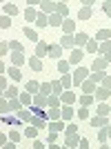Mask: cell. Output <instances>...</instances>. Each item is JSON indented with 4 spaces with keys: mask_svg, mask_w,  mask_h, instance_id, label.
Wrapping results in <instances>:
<instances>
[{
    "mask_svg": "<svg viewBox=\"0 0 111 149\" xmlns=\"http://www.w3.org/2000/svg\"><path fill=\"white\" fill-rule=\"evenodd\" d=\"M25 91H29L31 96L40 93V82H38V80H27V85H25Z\"/></svg>",
    "mask_w": 111,
    "mask_h": 149,
    "instance_id": "cell-22",
    "label": "cell"
},
{
    "mask_svg": "<svg viewBox=\"0 0 111 149\" xmlns=\"http://www.w3.org/2000/svg\"><path fill=\"white\" fill-rule=\"evenodd\" d=\"M62 47H60V42L58 45H49V58H53V60H62Z\"/></svg>",
    "mask_w": 111,
    "mask_h": 149,
    "instance_id": "cell-11",
    "label": "cell"
},
{
    "mask_svg": "<svg viewBox=\"0 0 111 149\" xmlns=\"http://www.w3.org/2000/svg\"><path fill=\"white\" fill-rule=\"evenodd\" d=\"M58 136H60V134H51L49 131V134H47V145H56L58 143Z\"/></svg>",
    "mask_w": 111,
    "mask_h": 149,
    "instance_id": "cell-53",
    "label": "cell"
},
{
    "mask_svg": "<svg viewBox=\"0 0 111 149\" xmlns=\"http://www.w3.org/2000/svg\"><path fill=\"white\" fill-rule=\"evenodd\" d=\"M76 134H78V125H76V123H69L67 129H65V136H76Z\"/></svg>",
    "mask_w": 111,
    "mask_h": 149,
    "instance_id": "cell-47",
    "label": "cell"
},
{
    "mask_svg": "<svg viewBox=\"0 0 111 149\" xmlns=\"http://www.w3.org/2000/svg\"><path fill=\"white\" fill-rule=\"evenodd\" d=\"M62 31H65V36H76V20L67 18L65 25H62Z\"/></svg>",
    "mask_w": 111,
    "mask_h": 149,
    "instance_id": "cell-14",
    "label": "cell"
},
{
    "mask_svg": "<svg viewBox=\"0 0 111 149\" xmlns=\"http://www.w3.org/2000/svg\"><path fill=\"white\" fill-rule=\"evenodd\" d=\"M56 13H60L62 18H69V7H67V2H58V11Z\"/></svg>",
    "mask_w": 111,
    "mask_h": 149,
    "instance_id": "cell-44",
    "label": "cell"
},
{
    "mask_svg": "<svg viewBox=\"0 0 111 149\" xmlns=\"http://www.w3.org/2000/svg\"><path fill=\"white\" fill-rule=\"evenodd\" d=\"M2 11H5V16H9V18H11V16H18L20 9L13 5V2H5V5H2Z\"/></svg>",
    "mask_w": 111,
    "mask_h": 149,
    "instance_id": "cell-20",
    "label": "cell"
},
{
    "mask_svg": "<svg viewBox=\"0 0 111 149\" xmlns=\"http://www.w3.org/2000/svg\"><path fill=\"white\" fill-rule=\"evenodd\" d=\"M18 96H20V91H18V87H13V85L7 89L5 93H2V98H7V100H16Z\"/></svg>",
    "mask_w": 111,
    "mask_h": 149,
    "instance_id": "cell-34",
    "label": "cell"
},
{
    "mask_svg": "<svg viewBox=\"0 0 111 149\" xmlns=\"http://www.w3.org/2000/svg\"><path fill=\"white\" fill-rule=\"evenodd\" d=\"M27 65H29V67H31V71H42V67H44V62L40 60V58H38V56H31Z\"/></svg>",
    "mask_w": 111,
    "mask_h": 149,
    "instance_id": "cell-21",
    "label": "cell"
},
{
    "mask_svg": "<svg viewBox=\"0 0 111 149\" xmlns=\"http://www.w3.org/2000/svg\"><path fill=\"white\" fill-rule=\"evenodd\" d=\"M109 113H111V107L107 105V102H100L98 109H96V116H105V118H107Z\"/></svg>",
    "mask_w": 111,
    "mask_h": 149,
    "instance_id": "cell-37",
    "label": "cell"
},
{
    "mask_svg": "<svg viewBox=\"0 0 111 149\" xmlns=\"http://www.w3.org/2000/svg\"><path fill=\"white\" fill-rule=\"evenodd\" d=\"M65 129H67V123H65V120H56V123H49V129L47 131H51V134H62Z\"/></svg>",
    "mask_w": 111,
    "mask_h": 149,
    "instance_id": "cell-9",
    "label": "cell"
},
{
    "mask_svg": "<svg viewBox=\"0 0 111 149\" xmlns=\"http://www.w3.org/2000/svg\"><path fill=\"white\" fill-rule=\"evenodd\" d=\"M102 11H105V16L111 18V2H105V5H102Z\"/></svg>",
    "mask_w": 111,
    "mask_h": 149,
    "instance_id": "cell-55",
    "label": "cell"
},
{
    "mask_svg": "<svg viewBox=\"0 0 111 149\" xmlns=\"http://www.w3.org/2000/svg\"><path fill=\"white\" fill-rule=\"evenodd\" d=\"M96 40H98V42H105V40H111V29H98L96 31Z\"/></svg>",
    "mask_w": 111,
    "mask_h": 149,
    "instance_id": "cell-25",
    "label": "cell"
},
{
    "mask_svg": "<svg viewBox=\"0 0 111 149\" xmlns=\"http://www.w3.org/2000/svg\"><path fill=\"white\" fill-rule=\"evenodd\" d=\"M7 76H9V78H11L13 82L22 80V74H20V69H18V67H13V65H11L9 69H7Z\"/></svg>",
    "mask_w": 111,
    "mask_h": 149,
    "instance_id": "cell-28",
    "label": "cell"
},
{
    "mask_svg": "<svg viewBox=\"0 0 111 149\" xmlns=\"http://www.w3.org/2000/svg\"><path fill=\"white\" fill-rule=\"evenodd\" d=\"M33 56H38L40 60H42L44 56H49V45H47V42H38L36 45V54H33Z\"/></svg>",
    "mask_w": 111,
    "mask_h": 149,
    "instance_id": "cell-18",
    "label": "cell"
},
{
    "mask_svg": "<svg viewBox=\"0 0 111 149\" xmlns=\"http://www.w3.org/2000/svg\"><path fill=\"white\" fill-rule=\"evenodd\" d=\"M9 27H11V18L2 13V18H0V29H9Z\"/></svg>",
    "mask_w": 111,
    "mask_h": 149,
    "instance_id": "cell-49",
    "label": "cell"
},
{
    "mask_svg": "<svg viewBox=\"0 0 111 149\" xmlns=\"http://www.w3.org/2000/svg\"><path fill=\"white\" fill-rule=\"evenodd\" d=\"M60 82H62V87H65V91H71V87H74V76L71 74L60 76Z\"/></svg>",
    "mask_w": 111,
    "mask_h": 149,
    "instance_id": "cell-32",
    "label": "cell"
},
{
    "mask_svg": "<svg viewBox=\"0 0 111 149\" xmlns=\"http://www.w3.org/2000/svg\"><path fill=\"white\" fill-rule=\"evenodd\" d=\"M22 138H25V134H22V131H18V129H11V131H9V140H11V143L18 145Z\"/></svg>",
    "mask_w": 111,
    "mask_h": 149,
    "instance_id": "cell-39",
    "label": "cell"
},
{
    "mask_svg": "<svg viewBox=\"0 0 111 149\" xmlns=\"http://www.w3.org/2000/svg\"><path fill=\"white\" fill-rule=\"evenodd\" d=\"M47 98H49V96H44V93H36V96H33V107L47 109Z\"/></svg>",
    "mask_w": 111,
    "mask_h": 149,
    "instance_id": "cell-19",
    "label": "cell"
},
{
    "mask_svg": "<svg viewBox=\"0 0 111 149\" xmlns=\"http://www.w3.org/2000/svg\"><path fill=\"white\" fill-rule=\"evenodd\" d=\"M74 116H76L74 107H69V105H62V120H65V123H71V120H74Z\"/></svg>",
    "mask_w": 111,
    "mask_h": 149,
    "instance_id": "cell-23",
    "label": "cell"
},
{
    "mask_svg": "<svg viewBox=\"0 0 111 149\" xmlns=\"http://www.w3.org/2000/svg\"><path fill=\"white\" fill-rule=\"evenodd\" d=\"M93 102H96V96H85V93H82L80 98H78V105H80V107H87V109H89Z\"/></svg>",
    "mask_w": 111,
    "mask_h": 149,
    "instance_id": "cell-29",
    "label": "cell"
},
{
    "mask_svg": "<svg viewBox=\"0 0 111 149\" xmlns=\"http://www.w3.org/2000/svg\"><path fill=\"white\" fill-rule=\"evenodd\" d=\"M0 149H16V143H11V140H9V143H7V145H2Z\"/></svg>",
    "mask_w": 111,
    "mask_h": 149,
    "instance_id": "cell-58",
    "label": "cell"
},
{
    "mask_svg": "<svg viewBox=\"0 0 111 149\" xmlns=\"http://www.w3.org/2000/svg\"><path fill=\"white\" fill-rule=\"evenodd\" d=\"M47 109H62L60 96H53V93H51L49 98H47Z\"/></svg>",
    "mask_w": 111,
    "mask_h": 149,
    "instance_id": "cell-15",
    "label": "cell"
},
{
    "mask_svg": "<svg viewBox=\"0 0 111 149\" xmlns=\"http://www.w3.org/2000/svg\"><path fill=\"white\" fill-rule=\"evenodd\" d=\"M29 125H31V127H36L38 131H42V129H49V120H47V118H42V116H33Z\"/></svg>",
    "mask_w": 111,
    "mask_h": 149,
    "instance_id": "cell-5",
    "label": "cell"
},
{
    "mask_svg": "<svg viewBox=\"0 0 111 149\" xmlns=\"http://www.w3.org/2000/svg\"><path fill=\"white\" fill-rule=\"evenodd\" d=\"M74 38H76V47H78V49H80L82 45H85V47H87V42H89V40H91V38L87 36L85 31H78V33H76Z\"/></svg>",
    "mask_w": 111,
    "mask_h": 149,
    "instance_id": "cell-24",
    "label": "cell"
},
{
    "mask_svg": "<svg viewBox=\"0 0 111 149\" xmlns=\"http://www.w3.org/2000/svg\"><path fill=\"white\" fill-rule=\"evenodd\" d=\"M78 149H89V140H87V138H82L80 145H78Z\"/></svg>",
    "mask_w": 111,
    "mask_h": 149,
    "instance_id": "cell-57",
    "label": "cell"
},
{
    "mask_svg": "<svg viewBox=\"0 0 111 149\" xmlns=\"http://www.w3.org/2000/svg\"><path fill=\"white\" fill-rule=\"evenodd\" d=\"M93 96H96V100H100V102H107V98H111V89H105L102 85H100Z\"/></svg>",
    "mask_w": 111,
    "mask_h": 149,
    "instance_id": "cell-8",
    "label": "cell"
},
{
    "mask_svg": "<svg viewBox=\"0 0 111 149\" xmlns=\"http://www.w3.org/2000/svg\"><path fill=\"white\" fill-rule=\"evenodd\" d=\"M98 140L102 145H107V140H109V129H107V127L105 129H98Z\"/></svg>",
    "mask_w": 111,
    "mask_h": 149,
    "instance_id": "cell-46",
    "label": "cell"
},
{
    "mask_svg": "<svg viewBox=\"0 0 111 149\" xmlns=\"http://www.w3.org/2000/svg\"><path fill=\"white\" fill-rule=\"evenodd\" d=\"M11 62H13V67H22V65H25V62H29L25 58V54H11Z\"/></svg>",
    "mask_w": 111,
    "mask_h": 149,
    "instance_id": "cell-30",
    "label": "cell"
},
{
    "mask_svg": "<svg viewBox=\"0 0 111 149\" xmlns=\"http://www.w3.org/2000/svg\"><path fill=\"white\" fill-rule=\"evenodd\" d=\"M40 93H44V96H51V93H53L51 82H42V85H40Z\"/></svg>",
    "mask_w": 111,
    "mask_h": 149,
    "instance_id": "cell-48",
    "label": "cell"
},
{
    "mask_svg": "<svg viewBox=\"0 0 111 149\" xmlns=\"http://www.w3.org/2000/svg\"><path fill=\"white\" fill-rule=\"evenodd\" d=\"M71 76H74V87H80L85 80H89L91 69H87V67H82V65H80V67H76V69H74V74H71Z\"/></svg>",
    "mask_w": 111,
    "mask_h": 149,
    "instance_id": "cell-1",
    "label": "cell"
},
{
    "mask_svg": "<svg viewBox=\"0 0 111 149\" xmlns=\"http://www.w3.org/2000/svg\"><path fill=\"white\" fill-rule=\"evenodd\" d=\"M80 140H82V138L78 136V134H76V136H65V147H69V149H78Z\"/></svg>",
    "mask_w": 111,
    "mask_h": 149,
    "instance_id": "cell-16",
    "label": "cell"
},
{
    "mask_svg": "<svg viewBox=\"0 0 111 149\" xmlns=\"http://www.w3.org/2000/svg\"><path fill=\"white\" fill-rule=\"evenodd\" d=\"M102 87H105V89H111V76H109V74L105 76V80H102Z\"/></svg>",
    "mask_w": 111,
    "mask_h": 149,
    "instance_id": "cell-56",
    "label": "cell"
},
{
    "mask_svg": "<svg viewBox=\"0 0 111 149\" xmlns=\"http://www.w3.org/2000/svg\"><path fill=\"white\" fill-rule=\"evenodd\" d=\"M16 116H18V120H20V123L29 125V123H31V118H33V111H31V109H20V111L16 113Z\"/></svg>",
    "mask_w": 111,
    "mask_h": 149,
    "instance_id": "cell-17",
    "label": "cell"
},
{
    "mask_svg": "<svg viewBox=\"0 0 111 149\" xmlns=\"http://www.w3.org/2000/svg\"><path fill=\"white\" fill-rule=\"evenodd\" d=\"M22 134H25V138H33V140H38V134H40V131H38L36 127H31V125H27Z\"/></svg>",
    "mask_w": 111,
    "mask_h": 149,
    "instance_id": "cell-38",
    "label": "cell"
},
{
    "mask_svg": "<svg viewBox=\"0 0 111 149\" xmlns=\"http://www.w3.org/2000/svg\"><path fill=\"white\" fill-rule=\"evenodd\" d=\"M40 11L47 13V16H53L58 11V2H51V0H42L40 2Z\"/></svg>",
    "mask_w": 111,
    "mask_h": 149,
    "instance_id": "cell-3",
    "label": "cell"
},
{
    "mask_svg": "<svg viewBox=\"0 0 111 149\" xmlns=\"http://www.w3.org/2000/svg\"><path fill=\"white\" fill-rule=\"evenodd\" d=\"M60 47H62V49H71V51H74L76 49V38L74 36H62L60 38Z\"/></svg>",
    "mask_w": 111,
    "mask_h": 149,
    "instance_id": "cell-13",
    "label": "cell"
},
{
    "mask_svg": "<svg viewBox=\"0 0 111 149\" xmlns=\"http://www.w3.org/2000/svg\"><path fill=\"white\" fill-rule=\"evenodd\" d=\"M100 149H111V147H109V145H100Z\"/></svg>",
    "mask_w": 111,
    "mask_h": 149,
    "instance_id": "cell-61",
    "label": "cell"
},
{
    "mask_svg": "<svg viewBox=\"0 0 111 149\" xmlns=\"http://www.w3.org/2000/svg\"><path fill=\"white\" fill-rule=\"evenodd\" d=\"M51 87H53V96H62V93H65V87H62L60 80H53V82H51Z\"/></svg>",
    "mask_w": 111,
    "mask_h": 149,
    "instance_id": "cell-43",
    "label": "cell"
},
{
    "mask_svg": "<svg viewBox=\"0 0 111 149\" xmlns=\"http://www.w3.org/2000/svg\"><path fill=\"white\" fill-rule=\"evenodd\" d=\"M0 111H2V116H7V111H11V109H9V100H7V98H0Z\"/></svg>",
    "mask_w": 111,
    "mask_h": 149,
    "instance_id": "cell-50",
    "label": "cell"
},
{
    "mask_svg": "<svg viewBox=\"0 0 111 149\" xmlns=\"http://www.w3.org/2000/svg\"><path fill=\"white\" fill-rule=\"evenodd\" d=\"M49 25V16H47V13H38V20H36V27H47Z\"/></svg>",
    "mask_w": 111,
    "mask_h": 149,
    "instance_id": "cell-41",
    "label": "cell"
},
{
    "mask_svg": "<svg viewBox=\"0 0 111 149\" xmlns=\"http://www.w3.org/2000/svg\"><path fill=\"white\" fill-rule=\"evenodd\" d=\"M7 78H9V76H0V91H2V93H5L9 87H11V85L7 82Z\"/></svg>",
    "mask_w": 111,
    "mask_h": 149,
    "instance_id": "cell-51",
    "label": "cell"
},
{
    "mask_svg": "<svg viewBox=\"0 0 111 149\" xmlns=\"http://www.w3.org/2000/svg\"><path fill=\"white\" fill-rule=\"evenodd\" d=\"M107 129H109V138H111V125H109V127H107Z\"/></svg>",
    "mask_w": 111,
    "mask_h": 149,
    "instance_id": "cell-62",
    "label": "cell"
},
{
    "mask_svg": "<svg viewBox=\"0 0 111 149\" xmlns=\"http://www.w3.org/2000/svg\"><path fill=\"white\" fill-rule=\"evenodd\" d=\"M18 100L22 102V107H25V109H31V107H33V96H31L29 91H22V93L18 96Z\"/></svg>",
    "mask_w": 111,
    "mask_h": 149,
    "instance_id": "cell-10",
    "label": "cell"
},
{
    "mask_svg": "<svg viewBox=\"0 0 111 149\" xmlns=\"http://www.w3.org/2000/svg\"><path fill=\"white\" fill-rule=\"evenodd\" d=\"M60 100H62V105H69V107H74L76 102H78V96H76L74 91H65L60 96Z\"/></svg>",
    "mask_w": 111,
    "mask_h": 149,
    "instance_id": "cell-7",
    "label": "cell"
},
{
    "mask_svg": "<svg viewBox=\"0 0 111 149\" xmlns=\"http://www.w3.org/2000/svg\"><path fill=\"white\" fill-rule=\"evenodd\" d=\"M82 56H85V51L76 47V49L71 51V56H69V62H71V65H76V67H80V60H82Z\"/></svg>",
    "mask_w": 111,
    "mask_h": 149,
    "instance_id": "cell-12",
    "label": "cell"
},
{
    "mask_svg": "<svg viewBox=\"0 0 111 149\" xmlns=\"http://www.w3.org/2000/svg\"><path fill=\"white\" fill-rule=\"evenodd\" d=\"M38 13H40L38 9H33V7H27V9H25V20H29V22H36V20H38Z\"/></svg>",
    "mask_w": 111,
    "mask_h": 149,
    "instance_id": "cell-31",
    "label": "cell"
},
{
    "mask_svg": "<svg viewBox=\"0 0 111 149\" xmlns=\"http://www.w3.org/2000/svg\"><path fill=\"white\" fill-rule=\"evenodd\" d=\"M89 125H91L93 129H105V127H109V118H105V116H91V120H89Z\"/></svg>",
    "mask_w": 111,
    "mask_h": 149,
    "instance_id": "cell-2",
    "label": "cell"
},
{
    "mask_svg": "<svg viewBox=\"0 0 111 149\" xmlns=\"http://www.w3.org/2000/svg\"><path fill=\"white\" fill-rule=\"evenodd\" d=\"M107 67H109V62L105 60V56H98V58H93V62H91V74H96V71H105Z\"/></svg>",
    "mask_w": 111,
    "mask_h": 149,
    "instance_id": "cell-4",
    "label": "cell"
},
{
    "mask_svg": "<svg viewBox=\"0 0 111 149\" xmlns=\"http://www.w3.org/2000/svg\"><path fill=\"white\" fill-rule=\"evenodd\" d=\"M58 71H60V76L71 74V62H67V60H58Z\"/></svg>",
    "mask_w": 111,
    "mask_h": 149,
    "instance_id": "cell-33",
    "label": "cell"
},
{
    "mask_svg": "<svg viewBox=\"0 0 111 149\" xmlns=\"http://www.w3.org/2000/svg\"><path fill=\"white\" fill-rule=\"evenodd\" d=\"M33 149H49V145H44L42 140H33Z\"/></svg>",
    "mask_w": 111,
    "mask_h": 149,
    "instance_id": "cell-54",
    "label": "cell"
},
{
    "mask_svg": "<svg viewBox=\"0 0 111 149\" xmlns=\"http://www.w3.org/2000/svg\"><path fill=\"white\" fill-rule=\"evenodd\" d=\"M62 149H69V147H65V145H62Z\"/></svg>",
    "mask_w": 111,
    "mask_h": 149,
    "instance_id": "cell-63",
    "label": "cell"
},
{
    "mask_svg": "<svg viewBox=\"0 0 111 149\" xmlns=\"http://www.w3.org/2000/svg\"><path fill=\"white\" fill-rule=\"evenodd\" d=\"M7 51H11V47H9V42H7V40H2V42H0V56L5 58Z\"/></svg>",
    "mask_w": 111,
    "mask_h": 149,
    "instance_id": "cell-52",
    "label": "cell"
},
{
    "mask_svg": "<svg viewBox=\"0 0 111 149\" xmlns=\"http://www.w3.org/2000/svg\"><path fill=\"white\" fill-rule=\"evenodd\" d=\"M76 116H78V120H91V116H89V109H87V107H80Z\"/></svg>",
    "mask_w": 111,
    "mask_h": 149,
    "instance_id": "cell-45",
    "label": "cell"
},
{
    "mask_svg": "<svg viewBox=\"0 0 111 149\" xmlns=\"http://www.w3.org/2000/svg\"><path fill=\"white\" fill-rule=\"evenodd\" d=\"M47 120H49V123L62 120V109H47Z\"/></svg>",
    "mask_w": 111,
    "mask_h": 149,
    "instance_id": "cell-26",
    "label": "cell"
},
{
    "mask_svg": "<svg viewBox=\"0 0 111 149\" xmlns=\"http://www.w3.org/2000/svg\"><path fill=\"white\" fill-rule=\"evenodd\" d=\"M65 20H67V18H62L60 13H53V16H49V25L51 27H62V25H65Z\"/></svg>",
    "mask_w": 111,
    "mask_h": 149,
    "instance_id": "cell-35",
    "label": "cell"
},
{
    "mask_svg": "<svg viewBox=\"0 0 111 149\" xmlns=\"http://www.w3.org/2000/svg\"><path fill=\"white\" fill-rule=\"evenodd\" d=\"M22 31H25V36L29 38L31 42H40V40H38V31L36 29H31V27H22Z\"/></svg>",
    "mask_w": 111,
    "mask_h": 149,
    "instance_id": "cell-36",
    "label": "cell"
},
{
    "mask_svg": "<svg viewBox=\"0 0 111 149\" xmlns=\"http://www.w3.org/2000/svg\"><path fill=\"white\" fill-rule=\"evenodd\" d=\"M49 149H62V147H60L58 143H56V145H49Z\"/></svg>",
    "mask_w": 111,
    "mask_h": 149,
    "instance_id": "cell-59",
    "label": "cell"
},
{
    "mask_svg": "<svg viewBox=\"0 0 111 149\" xmlns=\"http://www.w3.org/2000/svg\"><path fill=\"white\" fill-rule=\"evenodd\" d=\"M105 60H107V62L111 65V54H107V56H105Z\"/></svg>",
    "mask_w": 111,
    "mask_h": 149,
    "instance_id": "cell-60",
    "label": "cell"
},
{
    "mask_svg": "<svg viewBox=\"0 0 111 149\" xmlns=\"http://www.w3.org/2000/svg\"><path fill=\"white\" fill-rule=\"evenodd\" d=\"M98 87H100V85H96V82H93L91 78H89V80H85V82L80 85V89H82V93H85V96H93Z\"/></svg>",
    "mask_w": 111,
    "mask_h": 149,
    "instance_id": "cell-6",
    "label": "cell"
},
{
    "mask_svg": "<svg viewBox=\"0 0 111 149\" xmlns=\"http://www.w3.org/2000/svg\"><path fill=\"white\" fill-rule=\"evenodd\" d=\"M91 9H89V7H82V9H80V11H78V20H89V18H91Z\"/></svg>",
    "mask_w": 111,
    "mask_h": 149,
    "instance_id": "cell-42",
    "label": "cell"
},
{
    "mask_svg": "<svg viewBox=\"0 0 111 149\" xmlns=\"http://www.w3.org/2000/svg\"><path fill=\"white\" fill-rule=\"evenodd\" d=\"M98 49H100V42L96 40V38H91V40L87 42V47H85V51H87V54H93V56L98 54Z\"/></svg>",
    "mask_w": 111,
    "mask_h": 149,
    "instance_id": "cell-27",
    "label": "cell"
},
{
    "mask_svg": "<svg viewBox=\"0 0 111 149\" xmlns=\"http://www.w3.org/2000/svg\"><path fill=\"white\" fill-rule=\"evenodd\" d=\"M98 54H100V56H107V54H111V40H105V42H100Z\"/></svg>",
    "mask_w": 111,
    "mask_h": 149,
    "instance_id": "cell-40",
    "label": "cell"
}]
</instances>
